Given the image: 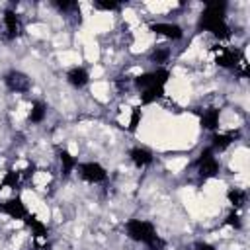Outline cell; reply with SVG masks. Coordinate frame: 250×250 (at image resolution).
Masks as SVG:
<instances>
[{
    "label": "cell",
    "mask_w": 250,
    "mask_h": 250,
    "mask_svg": "<svg viewBox=\"0 0 250 250\" xmlns=\"http://www.w3.org/2000/svg\"><path fill=\"white\" fill-rule=\"evenodd\" d=\"M146 248H148V250H166V240L160 238V236H156L150 244H146Z\"/></svg>",
    "instance_id": "484cf974"
},
{
    "label": "cell",
    "mask_w": 250,
    "mask_h": 250,
    "mask_svg": "<svg viewBox=\"0 0 250 250\" xmlns=\"http://www.w3.org/2000/svg\"><path fill=\"white\" fill-rule=\"evenodd\" d=\"M148 59H150V62L162 66V64L168 62V59H170V49H168V47H156V49L150 51Z\"/></svg>",
    "instance_id": "44dd1931"
},
{
    "label": "cell",
    "mask_w": 250,
    "mask_h": 250,
    "mask_svg": "<svg viewBox=\"0 0 250 250\" xmlns=\"http://www.w3.org/2000/svg\"><path fill=\"white\" fill-rule=\"evenodd\" d=\"M45 115H47V105H45L43 102L35 100V102L31 104V111H29V117H27L29 123H43Z\"/></svg>",
    "instance_id": "d6986e66"
},
{
    "label": "cell",
    "mask_w": 250,
    "mask_h": 250,
    "mask_svg": "<svg viewBox=\"0 0 250 250\" xmlns=\"http://www.w3.org/2000/svg\"><path fill=\"white\" fill-rule=\"evenodd\" d=\"M66 82H68L72 88H84V86L90 82V72H88L84 66H72V68L66 72Z\"/></svg>",
    "instance_id": "7c38bea8"
},
{
    "label": "cell",
    "mask_w": 250,
    "mask_h": 250,
    "mask_svg": "<svg viewBox=\"0 0 250 250\" xmlns=\"http://www.w3.org/2000/svg\"><path fill=\"white\" fill-rule=\"evenodd\" d=\"M215 51V62L223 68H236L240 62H244V57L240 51L236 49H229V47H219L215 45L213 47Z\"/></svg>",
    "instance_id": "5b68a950"
},
{
    "label": "cell",
    "mask_w": 250,
    "mask_h": 250,
    "mask_svg": "<svg viewBox=\"0 0 250 250\" xmlns=\"http://www.w3.org/2000/svg\"><path fill=\"white\" fill-rule=\"evenodd\" d=\"M0 213L8 215V217H12V219H20V221H23L25 215H27L29 211H27L23 199H21L20 195H16V197H10V199H6L4 203H0Z\"/></svg>",
    "instance_id": "9c48e42d"
},
{
    "label": "cell",
    "mask_w": 250,
    "mask_h": 250,
    "mask_svg": "<svg viewBox=\"0 0 250 250\" xmlns=\"http://www.w3.org/2000/svg\"><path fill=\"white\" fill-rule=\"evenodd\" d=\"M121 2H109V0H96L94 2V10H102V12H117L121 10Z\"/></svg>",
    "instance_id": "7402d4cb"
},
{
    "label": "cell",
    "mask_w": 250,
    "mask_h": 250,
    "mask_svg": "<svg viewBox=\"0 0 250 250\" xmlns=\"http://www.w3.org/2000/svg\"><path fill=\"white\" fill-rule=\"evenodd\" d=\"M227 199H229V203L232 205V209L236 211V209L244 207V203H246V199H248V193H246L244 189H240V188H230V189L227 191Z\"/></svg>",
    "instance_id": "ac0fdd59"
},
{
    "label": "cell",
    "mask_w": 250,
    "mask_h": 250,
    "mask_svg": "<svg viewBox=\"0 0 250 250\" xmlns=\"http://www.w3.org/2000/svg\"><path fill=\"white\" fill-rule=\"evenodd\" d=\"M170 80V70L164 66H156L150 72H143L139 76L133 78V84L139 92L146 90V88H158V86H166V82Z\"/></svg>",
    "instance_id": "3957f363"
},
{
    "label": "cell",
    "mask_w": 250,
    "mask_h": 250,
    "mask_svg": "<svg viewBox=\"0 0 250 250\" xmlns=\"http://www.w3.org/2000/svg\"><path fill=\"white\" fill-rule=\"evenodd\" d=\"M164 94H166L164 86L146 88V90H143V92L139 94V96H141V105H150V104H154V102H160V100L164 98Z\"/></svg>",
    "instance_id": "e0dca14e"
},
{
    "label": "cell",
    "mask_w": 250,
    "mask_h": 250,
    "mask_svg": "<svg viewBox=\"0 0 250 250\" xmlns=\"http://www.w3.org/2000/svg\"><path fill=\"white\" fill-rule=\"evenodd\" d=\"M148 29H150L152 33L164 35V37H168V39H172V41H180V39L184 37L182 25L172 23V21H152V23H148Z\"/></svg>",
    "instance_id": "ba28073f"
},
{
    "label": "cell",
    "mask_w": 250,
    "mask_h": 250,
    "mask_svg": "<svg viewBox=\"0 0 250 250\" xmlns=\"http://www.w3.org/2000/svg\"><path fill=\"white\" fill-rule=\"evenodd\" d=\"M76 168H78L80 178L90 184H100V182L107 180V172L100 162H80V164H76Z\"/></svg>",
    "instance_id": "8992f818"
},
{
    "label": "cell",
    "mask_w": 250,
    "mask_h": 250,
    "mask_svg": "<svg viewBox=\"0 0 250 250\" xmlns=\"http://www.w3.org/2000/svg\"><path fill=\"white\" fill-rule=\"evenodd\" d=\"M141 119H143V111H141V105H135L131 109V119H129V133H135L137 127L141 125Z\"/></svg>",
    "instance_id": "603a6c76"
},
{
    "label": "cell",
    "mask_w": 250,
    "mask_h": 250,
    "mask_svg": "<svg viewBox=\"0 0 250 250\" xmlns=\"http://www.w3.org/2000/svg\"><path fill=\"white\" fill-rule=\"evenodd\" d=\"M227 12V2H207L199 20H197V29L199 31H209L217 39H230V27L225 20Z\"/></svg>",
    "instance_id": "6da1fadb"
},
{
    "label": "cell",
    "mask_w": 250,
    "mask_h": 250,
    "mask_svg": "<svg viewBox=\"0 0 250 250\" xmlns=\"http://www.w3.org/2000/svg\"><path fill=\"white\" fill-rule=\"evenodd\" d=\"M4 27H6V37L8 39H16L21 33V21L20 16L14 10H4Z\"/></svg>",
    "instance_id": "8fae6325"
},
{
    "label": "cell",
    "mask_w": 250,
    "mask_h": 250,
    "mask_svg": "<svg viewBox=\"0 0 250 250\" xmlns=\"http://www.w3.org/2000/svg\"><path fill=\"white\" fill-rule=\"evenodd\" d=\"M4 84L10 92H16V94H25L31 90V80L25 72L21 70H10L4 74Z\"/></svg>",
    "instance_id": "52a82bcc"
},
{
    "label": "cell",
    "mask_w": 250,
    "mask_h": 250,
    "mask_svg": "<svg viewBox=\"0 0 250 250\" xmlns=\"http://www.w3.org/2000/svg\"><path fill=\"white\" fill-rule=\"evenodd\" d=\"M129 158L137 168H145L152 164V152L145 146H133L129 148Z\"/></svg>",
    "instance_id": "4fadbf2b"
},
{
    "label": "cell",
    "mask_w": 250,
    "mask_h": 250,
    "mask_svg": "<svg viewBox=\"0 0 250 250\" xmlns=\"http://www.w3.org/2000/svg\"><path fill=\"white\" fill-rule=\"evenodd\" d=\"M219 119H221V109H219V107H207V109L201 113L199 123H201L203 129L215 133V131L219 129Z\"/></svg>",
    "instance_id": "5bb4252c"
},
{
    "label": "cell",
    "mask_w": 250,
    "mask_h": 250,
    "mask_svg": "<svg viewBox=\"0 0 250 250\" xmlns=\"http://www.w3.org/2000/svg\"><path fill=\"white\" fill-rule=\"evenodd\" d=\"M193 164H195V168H197L199 180H203V182L215 178V176L219 174V170H221V164H219V160L215 158V152L211 150V146H205V148L199 152V156H197V160H195Z\"/></svg>",
    "instance_id": "277c9868"
},
{
    "label": "cell",
    "mask_w": 250,
    "mask_h": 250,
    "mask_svg": "<svg viewBox=\"0 0 250 250\" xmlns=\"http://www.w3.org/2000/svg\"><path fill=\"white\" fill-rule=\"evenodd\" d=\"M59 160H61V172H62V176L66 178V176H70L72 174V170L76 168V164H78V160H76V156H72L66 148H59Z\"/></svg>",
    "instance_id": "2e32d148"
},
{
    "label": "cell",
    "mask_w": 250,
    "mask_h": 250,
    "mask_svg": "<svg viewBox=\"0 0 250 250\" xmlns=\"http://www.w3.org/2000/svg\"><path fill=\"white\" fill-rule=\"evenodd\" d=\"M125 232L131 240L135 242H143L145 246L150 244L158 234H156V229L150 221H143V219H129L125 223Z\"/></svg>",
    "instance_id": "7a4b0ae2"
},
{
    "label": "cell",
    "mask_w": 250,
    "mask_h": 250,
    "mask_svg": "<svg viewBox=\"0 0 250 250\" xmlns=\"http://www.w3.org/2000/svg\"><path fill=\"white\" fill-rule=\"evenodd\" d=\"M225 225H229V227H234V229H240V227H242V223H240V215H238V213L232 209V211L229 213V217H227Z\"/></svg>",
    "instance_id": "d4e9b609"
},
{
    "label": "cell",
    "mask_w": 250,
    "mask_h": 250,
    "mask_svg": "<svg viewBox=\"0 0 250 250\" xmlns=\"http://www.w3.org/2000/svg\"><path fill=\"white\" fill-rule=\"evenodd\" d=\"M23 223H25V225L31 229V234H33L35 238H47L49 229H47V225H45L41 219H37L35 215L27 213V215H25V219H23Z\"/></svg>",
    "instance_id": "9a60e30c"
},
{
    "label": "cell",
    "mask_w": 250,
    "mask_h": 250,
    "mask_svg": "<svg viewBox=\"0 0 250 250\" xmlns=\"http://www.w3.org/2000/svg\"><path fill=\"white\" fill-rule=\"evenodd\" d=\"M53 6L59 12H70V10H78V4L72 0H53Z\"/></svg>",
    "instance_id": "cb8c5ba5"
},
{
    "label": "cell",
    "mask_w": 250,
    "mask_h": 250,
    "mask_svg": "<svg viewBox=\"0 0 250 250\" xmlns=\"http://www.w3.org/2000/svg\"><path fill=\"white\" fill-rule=\"evenodd\" d=\"M193 250H215V246L209 244V242H195L193 244Z\"/></svg>",
    "instance_id": "4316f807"
},
{
    "label": "cell",
    "mask_w": 250,
    "mask_h": 250,
    "mask_svg": "<svg viewBox=\"0 0 250 250\" xmlns=\"http://www.w3.org/2000/svg\"><path fill=\"white\" fill-rule=\"evenodd\" d=\"M240 137V131H230V133H213L211 135V150L213 152H223V150H227L232 143H234V139H238Z\"/></svg>",
    "instance_id": "30bf717a"
},
{
    "label": "cell",
    "mask_w": 250,
    "mask_h": 250,
    "mask_svg": "<svg viewBox=\"0 0 250 250\" xmlns=\"http://www.w3.org/2000/svg\"><path fill=\"white\" fill-rule=\"evenodd\" d=\"M20 182H21V174H20L18 170H8V172L4 174V178H2V182H0V189H4V188L16 189V188L20 186Z\"/></svg>",
    "instance_id": "ffe728a7"
}]
</instances>
